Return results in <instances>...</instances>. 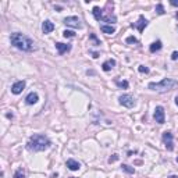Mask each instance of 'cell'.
Listing matches in <instances>:
<instances>
[{
	"instance_id": "cell-1",
	"label": "cell",
	"mask_w": 178,
	"mask_h": 178,
	"mask_svg": "<svg viewBox=\"0 0 178 178\" xmlns=\"http://www.w3.org/2000/svg\"><path fill=\"white\" fill-rule=\"evenodd\" d=\"M10 42H11V44L14 47H17L18 50H22V52H33V50L36 49L35 42H33L31 38L24 35V33H20V32L11 33Z\"/></svg>"
},
{
	"instance_id": "cell-2",
	"label": "cell",
	"mask_w": 178,
	"mask_h": 178,
	"mask_svg": "<svg viewBox=\"0 0 178 178\" xmlns=\"http://www.w3.org/2000/svg\"><path fill=\"white\" fill-rule=\"evenodd\" d=\"M50 139L44 135L41 134H36V135H32V136L28 139L27 142V149L31 150V152H43V150L49 149L50 148Z\"/></svg>"
},
{
	"instance_id": "cell-3",
	"label": "cell",
	"mask_w": 178,
	"mask_h": 178,
	"mask_svg": "<svg viewBox=\"0 0 178 178\" xmlns=\"http://www.w3.org/2000/svg\"><path fill=\"white\" fill-rule=\"evenodd\" d=\"M175 85H177V81H175V79L164 78V79H162L160 82H150L148 86H149V89L154 90V92L164 93V92H167V90H171Z\"/></svg>"
},
{
	"instance_id": "cell-4",
	"label": "cell",
	"mask_w": 178,
	"mask_h": 178,
	"mask_svg": "<svg viewBox=\"0 0 178 178\" xmlns=\"http://www.w3.org/2000/svg\"><path fill=\"white\" fill-rule=\"evenodd\" d=\"M118 102H120V105L124 106V107H127V109H132L134 106H135V99H134V96H131V95H121V96L118 97Z\"/></svg>"
},
{
	"instance_id": "cell-5",
	"label": "cell",
	"mask_w": 178,
	"mask_h": 178,
	"mask_svg": "<svg viewBox=\"0 0 178 178\" xmlns=\"http://www.w3.org/2000/svg\"><path fill=\"white\" fill-rule=\"evenodd\" d=\"M64 24L67 27H71V28H82V24H81V18L79 17H75V16H71V17H65L64 18Z\"/></svg>"
},
{
	"instance_id": "cell-6",
	"label": "cell",
	"mask_w": 178,
	"mask_h": 178,
	"mask_svg": "<svg viewBox=\"0 0 178 178\" xmlns=\"http://www.w3.org/2000/svg\"><path fill=\"white\" fill-rule=\"evenodd\" d=\"M163 142H164V146L168 152H173L174 150V138H173V134L171 132H164L163 134Z\"/></svg>"
},
{
	"instance_id": "cell-7",
	"label": "cell",
	"mask_w": 178,
	"mask_h": 178,
	"mask_svg": "<svg viewBox=\"0 0 178 178\" xmlns=\"http://www.w3.org/2000/svg\"><path fill=\"white\" fill-rule=\"evenodd\" d=\"M153 118L156 120V122H159V124H164V121H166V116H164V109H163L162 106H157V107L154 109Z\"/></svg>"
},
{
	"instance_id": "cell-8",
	"label": "cell",
	"mask_w": 178,
	"mask_h": 178,
	"mask_svg": "<svg viewBox=\"0 0 178 178\" xmlns=\"http://www.w3.org/2000/svg\"><path fill=\"white\" fill-rule=\"evenodd\" d=\"M25 89V81H17L13 84L11 86V92L14 93V95H20L22 90Z\"/></svg>"
},
{
	"instance_id": "cell-9",
	"label": "cell",
	"mask_w": 178,
	"mask_h": 178,
	"mask_svg": "<svg viewBox=\"0 0 178 178\" xmlns=\"http://www.w3.org/2000/svg\"><path fill=\"white\" fill-rule=\"evenodd\" d=\"M146 25H148V20H146L143 16H139V20H138V22H136V24H132L131 27H132V28L135 27V28H136L139 32H143V29H145Z\"/></svg>"
},
{
	"instance_id": "cell-10",
	"label": "cell",
	"mask_w": 178,
	"mask_h": 178,
	"mask_svg": "<svg viewBox=\"0 0 178 178\" xmlns=\"http://www.w3.org/2000/svg\"><path fill=\"white\" fill-rule=\"evenodd\" d=\"M38 100H39V96H38V93H36V92H31V93H28V95H27V97H25V103H27V105H29V106L35 105V103H36Z\"/></svg>"
},
{
	"instance_id": "cell-11",
	"label": "cell",
	"mask_w": 178,
	"mask_h": 178,
	"mask_svg": "<svg viewBox=\"0 0 178 178\" xmlns=\"http://www.w3.org/2000/svg\"><path fill=\"white\" fill-rule=\"evenodd\" d=\"M56 49H57V52H59V54H64V53L71 50V44H68V43L65 44V43H61V42H57Z\"/></svg>"
},
{
	"instance_id": "cell-12",
	"label": "cell",
	"mask_w": 178,
	"mask_h": 178,
	"mask_svg": "<svg viewBox=\"0 0 178 178\" xmlns=\"http://www.w3.org/2000/svg\"><path fill=\"white\" fill-rule=\"evenodd\" d=\"M65 164H67V167H68L71 171H78L79 168H81V164H79L77 160H74V159H68Z\"/></svg>"
},
{
	"instance_id": "cell-13",
	"label": "cell",
	"mask_w": 178,
	"mask_h": 178,
	"mask_svg": "<svg viewBox=\"0 0 178 178\" xmlns=\"http://www.w3.org/2000/svg\"><path fill=\"white\" fill-rule=\"evenodd\" d=\"M54 29V24H53L50 20H46L42 24V31H43V33H50Z\"/></svg>"
},
{
	"instance_id": "cell-14",
	"label": "cell",
	"mask_w": 178,
	"mask_h": 178,
	"mask_svg": "<svg viewBox=\"0 0 178 178\" xmlns=\"http://www.w3.org/2000/svg\"><path fill=\"white\" fill-rule=\"evenodd\" d=\"M162 47H163L162 41H156V42H153V43L149 46V50H150V53H156V52H159Z\"/></svg>"
},
{
	"instance_id": "cell-15",
	"label": "cell",
	"mask_w": 178,
	"mask_h": 178,
	"mask_svg": "<svg viewBox=\"0 0 178 178\" xmlns=\"http://www.w3.org/2000/svg\"><path fill=\"white\" fill-rule=\"evenodd\" d=\"M114 65H116V60H111V59H110V60H107V61H105V63H103L102 68H103V71H106V73H107V71H110V70L113 68Z\"/></svg>"
},
{
	"instance_id": "cell-16",
	"label": "cell",
	"mask_w": 178,
	"mask_h": 178,
	"mask_svg": "<svg viewBox=\"0 0 178 178\" xmlns=\"http://www.w3.org/2000/svg\"><path fill=\"white\" fill-rule=\"evenodd\" d=\"M100 31L103 33H107V35H111V33L116 32V28L113 25H102L100 27Z\"/></svg>"
},
{
	"instance_id": "cell-17",
	"label": "cell",
	"mask_w": 178,
	"mask_h": 178,
	"mask_svg": "<svg viewBox=\"0 0 178 178\" xmlns=\"http://www.w3.org/2000/svg\"><path fill=\"white\" fill-rule=\"evenodd\" d=\"M92 14H93V17H95V20H96V21H100L102 18H103V16H102V10H100V7H97V6H95V7H93Z\"/></svg>"
},
{
	"instance_id": "cell-18",
	"label": "cell",
	"mask_w": 178,
	"mask_h": 178,
	"mask_svg": "<svg viewBox=\"0 0 178 178\" xmlns=\"http://www.w3.org/2000/svg\"><path fill=\"white\" fill-rule=\"evenodd\" d=\"M121 168L125 171V173H128V174H134V173H135V168L131 167V166H128V164H122Z\"/></svg>"
},
{
	"instance_id": "cell-19",
	"label": "cell",
	"mask_w": 178,
	"mask_h": 178,
	"mask_svg": "<svg viewBox=\"0 0 178 178\" xmlns=\"http://www.w3.org/2000/svg\"><path fill=\"white\" fill-rule=\"evenodd\" d=\"M116 85H117L118 88L128 89V86H130V84H128V81H116Z\"/></svg>"
},
{
	"instance_id": "cell-20",
	"label": "cell",
	"mask_w": 178,
	"mask_h": 178,
	"mask_svg": "<svg viewBox=\"0 0 178 178\" xmlns=\"http://www.w3.org/2000/svg\"><path fill=\"white\" fill-rule=\"evenodd\" d=\"M89 39L93 42V44H95V46H100V41L96 38V35H95V33H90V35H89Z\"/></svg>"
},
{
	"instance_id": "cell-21",
	"label": "cell",
	"mask_w": 178,
	"mask_h": 178,
	"mask_svg": "<svg viewBox=\"0 0 178 178\" xmlns=\"http://www.w3.org/2000/svg\"><path fill=\"white\" fill-rule=\"evenodd\" d=\"M14 178H25V173L22 168H18V170L14 173Z\"/></svg>"
},
{
	"instance_id": "cell-22",
	"label": "cell",
	"mask_w": 178,
	"mask_h": 178,
	"mask_svg": "<svg viewBox=\"0 0 178 178\" xmlns=\"http://www.w3.org/2000/svg\"><path fill=\"white\" fill-rule=\"evenodd\" d=\"M102 20L106 21V22H110V24H111V22H116V20H117V18H116V16H107V17H103Z\"/></svg>"
},
{
	"instance_id": "cell-23",
	"label": "cell",
	"mask_w": 178,
	"mask_h": 178,
	"mask_svg": "<svg viewBox=\"0 0 178 178\" xmlns=\"http://www.w3.org/2000/svg\"><path fill=\"white\" fill-rule=\"evenodd\" d=\"M63 36L64 38H74L75 36V32H74V31H67V29H65L64 32H63Z\"/></svg>"
},
{
	"instance_id": "cell-24",
	"label": "cell",
	"mask_w": 178,
	"mask_h": 178,
	"mask_svg": "<svg viewBox=\"0 0 178 178\" xmlns=\"http://www.w3.org/2000/svg\"><path fill=\"white\" fill-rule=\"evenodd\" d=\"M156 13H157V14H160V16H162V14H164V7H163L162 3H159L157 6H156Z\"/></svg>"
},
{
	"instance_id": "cell-25",
	"label": "cell",
	"mask_w": 178,
	"mask_h": 178,
	"mask_svg": "<svg viewBox=\"0 0 178 178\" xmlns=\"http://www.w3.org/2000/svg\"><path fill=\"white\" fill-rule=\"evenodd\" d=\"M138 71L142 74H149V68H148L146 65H139V67H138Z\"/></svg>"
},
{
	"instance_id": "cell-26",
	"label": "cell",
	"mask_w": 178,
	"mask_h": 178,
	"mask_svg": "<svg viewBox=\"0 0 178 178\" xmlns=\"http://www.w3.org/2000/svg\"><path fill=\"white\" fill-rule=\"evenodd\" d=\"M125 42H127V43H138V39L135 36H128L125 39Z\"/></svg>"
},
{
	"instance_id": "cell-27",
	"label": "cell",
	"mask_w": 178,
	"mask_h": 178,
	"mask_svg": "<svg viewBox=\"0 0 178 178\" xmlns=\"http://www.w3.org/2000/svg\"><path fill=\"white\" fill-rule=\"evenodd\" d=\"M117 160H118V154H113V156L109 159V163H114V162H117Z\"/></svg>"
},
{
	"instance_id": "cell-28",
	"label": "cell",
	"mask_w": 178,
	"mask_h": 178,
	"mask_svg": "<svg viewBox=\"0 0 178 178\" xmlns=\"http://www.w3.org/2000/svg\"><path fill=\"white\" fill-rule=\"evenodd\" d=\"M171 59H173V60H178V52H173V54H171Z\"/></svg>"
},
{
	"instance_id": "cell-29",
	"label": "cell",
	"mask_w": 178,
	"mask_h": 178,
	"mask_svg": "<svg viewBox=\"0 0 178 178\" xmlns=\"http://www.w3.org/2000/svg\"><path fill=\"white\" fill-rule=\"evenodd\" d=\"M170 3H171V6H174V7H178V0H171Z\"/></svg>"
},
{
	"instance_id": "cell-30",
	"label": "cell",
	"mask_w": 178,
	"mask_h": 178,
	"mask_svg": "<svg viewBox=\"0 0 178 178\" xmlns=\"http://www.w3.org/2000/svg\"><path fill=\"white\" fill-rule=\"evenodd\" d=\"M92 57L93 59H97V57H99V53H92Z\"/></svg>"
},
{
	"instance_id": "cell-31",
	"label": "cell",
	"mask_w": 178,
	"mask_h": 178,
	"mask_svg": "<svg viewBox=\"0 0 178 178\" xmlns=\"http://www.w3.org/2000/svg\"><path fill=\"white\" fill-rule=\"evenodd\" d=\"M167 178H178V175H168Z\"/></svg>"
},
{
	"instance_id": "cell-32",
	"label": "cell",
	"mask_w": 178,
	"mask_h": 178,
	"mask_svg": "<svg viewBox=\"0 0 178 178\" xmlns=\"http://www.w3.org/2000/svg\"><path fill=\"white\" fill-rule=\"evenodd\" d=\"M175 105H177V106H178V96H177V97H175Z\"/></svg>"
},
{
	"instance_id": "cell-33",
	"label": "cell",
	"mask_w": 178,
	"mask_h": 178,
	"mask_svg": "<svg viewBox=\"0 0 178 178\" xmlns=\"http://www.w3.org/2000/svg\"><path fill=\"white\" fill-rule=\"evenodd\" d=\"M70 178H75V177H70Z\"/></svg>"
},
{
	"instance_id": "cell-34",
	"label": "cell",
	"mask_w": 178,
	"mask_h": 178,
	"mask_svg": "<svg viewBox=\"0 0 178 178\" xmlns=\"http://www.w3.org/2000/svg\"><path fill=\"white\" fill-rule=\"evenodd\" d=\"M177 163H178V157H177Z\"/></svg>"
}]
</instances>
